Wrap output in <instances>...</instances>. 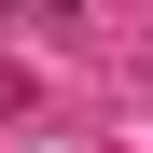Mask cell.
<instances>
[{
	"instance_id": "cell-1",
	"label": "cell",
	"mask_w": 153,
	"mask_h": 153,
	"mask_svg": "<svg viewBox=\"0 0 153 153\" xmlns=\"http://www.w3.org/2000/svg\"><path fill=\"white\" fill-rule=\"evenodd\" d=\"M42 14H84V0H0V28H42Z\"/></svg>"
}]
</instances>
